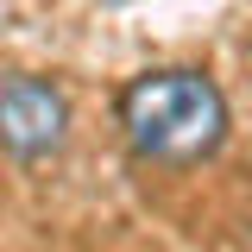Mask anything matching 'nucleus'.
Masks as SVG:
<instances>
[{
	"label": "nucleus",
	"mask_w": 252,
	"mask_h": 252,
	"mask_svg": "<svg viewBox=\"0 0 252 252\" xmlns=\"http://www.w3.org/2000/svg\"><path fill=\"white\" fill-rule=\"evenodd\" d=\"M120 132L139 164L189 170L227 139V94L202 69H145L120 89Z\"/></svg>",
	"instance_id": "nucleus-1"
},
{
	"label": "nucleus",
	"mask_w": 252,
	"mask_h": 252,
	"mask_svg": "<svg viewBox=\"0 0 252 252\" xmlns=\"http://www.w3.org/2000/svg\"><path fill=\"white\" fill-rule=\"evenodd\" d=\"M63 139H69V101H63L57 82H44V76L0 82V152L13 164L57 158Z\"/></svg>",
	"instance_id": "nucleus-2"
}]
</instances>
